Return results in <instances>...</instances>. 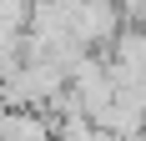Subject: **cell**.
<instances>
[{
  "label": "cell",
  "mask_w": 146,
  "mask_h": 141,
  "mask_svg": "<svg viewBox=\"0 0 146 141\" xmlns=\"http://www.w3.org/2000/svg\"><path fill=\"white\" fill-rule=\"evenodd\" d=\"M106 66L116 70V76H131V81L146 86V20H126V25L111 35Z\"/></svg>",
  "instance_id": "1"
},
{
  "label": "cell",
  "mask_w": 146,
  "mask_h": 141,
  "mask_svg": "<svg viewBox=\"0 0 146 141\" xmlns=\"http://www.w3.org/2000/svg\"><path fill=\"white\" fill-rule=\"evenodd\" d=\"M0 141H50V116L30 106H0Z\"/></svg>",
  "instance_id": "2"
},
{
  "label": "cell",
  "mask_w": 146,
  "mask_h": 141,
  "mask_svg": "<svg viewBox=\"0 0 146 141\" xmlns=\"http://www.w3.org/2000/svg\"><path fill=\"white\" fill-rule=\"evenodd\" d=\"M121 20H146V0H116Z\"/></svg>",
  "instance_id": "3"
}]
</instances>
